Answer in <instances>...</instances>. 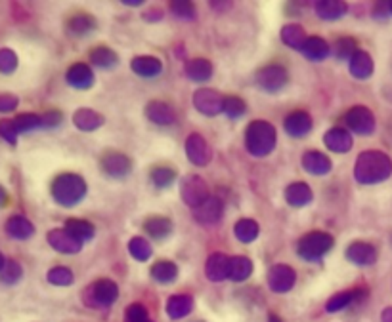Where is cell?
<instances>
[{"label":"cell","mask_w":392,"mask_h":322,"mask_svg":"<svg viewBox=\"0 0 392 322\" xmlns=\"http://www.w3.org/2000/svg\"><path fill=\"white\" fill-rule=\"evenodd\" d=\"M152 14H144V19H148V21H159L161 17H163V12L161 10H150Z\"/></svg>","instance_id":"db71d44e"},{"label":"cell","mask_w":392,"mask_h":322,"mask_svg":"<svg viewBox=\"0 0 392 322\" xmlns=\"http://www.w3.org/2000/svg\"><path fill=\"white\" fill-rule=\"evenodd\" d=\"M96 19L94 16H90L87 12H77L67 19V29L75 37H87L89 32L96 29Z\"/></svg>","instance_id":"836d02e7"},{"label":"cell","mask_w":392,"mask_h":322,"mask_svg":"<svg viewBox=\"0 0 392 322\" xmlns=\"http://www.w3.org/2000/svg\"><path fill=\"white\" fill-rule=\"evenodd\" d=\"M323 143L331 153H337V155H344L348 151L353 149V134L346 130V128H341V126H333L329 128L326 135H323Z\"/></svg>","instance_id":"d6986e66"},{"label":"cell","mask_w":392,"mask_h":322,"mask_svg":"<svg viewBox=\"0 0 392 322\" xmlns=\"http://www.w3.org/2000/svg\"><path fill=\"white\" fill-rule=\"evenodd\" d=\"M228 267H230V256L222 252H213L205 263V276L211 283H222L228 278Z\"/></svg>","instance_id":"603a6c76"},{"label":"cell","mask_w":392,"mask_h":322,"mask_svg":"<svg viewBox=\"0 0 392 322\" xmlns=\"http://www.w3.org/2000/svg\"><path fill=\"white\" fill-rule=\"evenodd\" d=\"M125 322H150V313L142 303H132L125 311Z\"/></svg>","instance_id":"7dc6e473"},{"label":"cell","mask_w":392,"mask_h":322,"mask_svg":"<svg viewBox=\"0 0 392 322\" xmlns=\"http://www.w3.org/2000/svg\"><path fill=\"white\" fill-rule=\"evenodd\" d=\"M301 166H303L304 172L312 173V176H328L333 170L331 158L326 153L316 149H310L304 153L303 157H301Z\"/></svg>","instance_id":"ac0fdd59"},{"label":"cell","mask_w":392,"mask_h":322,"mask_svg":"<svg viewBox=\"0 0 392 322\" xmlns=\"http://www.w3.org/2000/svg\"><path fill=\"white\" fill-rule=\"evenodd\" d=\"M8 202V195H6V191L0 187V206H4Z\"/></svg>","instance_id":"9f6ffc18"},{"label":"cell","mask_w":392,"mask_h":322,"mask_svg":"<svg viewBox=\"0 0 392 322\" xmlns=\"http://www.w3.org/2000/svg\"><path fill=\"white\" fill-rule=\"evenodd\" d=\"M48 244L60 254H65V256H73V254H79L82 250V244L79 238L67 231V229H52L48 233Z\"/></svg>","instance_id":"9a60e30c"},{"label":"cell","mask_w":392,"mask_h":322,"mask_svg":"<svg viewBox=\"0 0 392 322\" xmlns=\"http://www.w3.org/2000/svg\"><path fill=\"white\" fill-rule=\"evenodd\" d=\"M177 170L170 168V166H155L152 172H150V180H152V183L157 189L170 187L177 181Z\"/></svg>","instance_id":"60d3db41"},{"label":"cell","mask_w":392,"mask_h":322,"mask_svg":"<svg viewBox=\"0 0 392 322\" xmlns=\"http://www.w3.org/2000/svg\"><path fill=\"white\" fill-rule=\"evenodd\" d=\"M283 128H285V132H287L291 138L301 140V138H306V135L312 132L314 120L308 111L296 109V111H291L287 117H285V120H283Z\"/></svg>","instance_id":"5bb4252c"},{"label":"cell","mask_w":392,"mask_h":322,"mask_svg":"<svg viewBox=\"0 0 392 322\" xmlns=\"http://www.w3.org/2000/svg\"><path fill=\"white\" fill-rule=\"evenodd\" d=\"M4 265H6V260H4V256L0 254V271L4 269Z\"/></svg>","instance_id":"680465c9"},{"label":"cell","mask_w":392,"mask_h":322,"mask_svg":"<svg viewBox=\"0 0 392 322\" xmlns=\"http://www.w3.org/2000/svg\"><path fill=\"white\" fill-rule=\"evenodd\" d=\"M14 124H16L19 134L33 132V130H37V128H44V126H42V117L33 115V113H29V115H19L17 118H14Z\"/></svg>","instance_id":"bcb514c9"},{"label":"cell","mask_w":392,"mask_h":322,"mask_svg":"<svg viewBox=\"0 0 392 322\" xmlns=\"http://www.w3.org/2000/svg\"><path fill=\"white\" fill-rule=\"evenodd\" d=\"M186 157L195 166H207L213 160V149L207 143V140L199 134L193 132L186 138Z\"/></svg>","instance_id":"7c38bea8"},{"label":"cell","mask_w":392,"mask_h":322,"mask_svg":"<svg viewBox=\"0 0 392 322\" xmlns=\"http://www.w3.org/2000/svg\"><path fill=\"white\" fill-rule=\"evenodd\" d=\"M100 170L112 180H125L132 172V160L121 151H105L100 158Z\"/></svg>","instance_id":"ba28073f"},{"label":"cell","mask_w":392,"mask_h":322,"mask_svg":"<svg viewBox=\"0 0 392 322\" xmlns=\"http://www.w3.org/2000/svg\"><path fill=\"white\" fill-rule=\"evenodd\" d=\"M57 124H62V113L60 111H48L42 115V126L44 128H56Z\"/></svg>","instance_id":"816d5d0a"},{"label":"cell","mask_w":392,"mask_h":322,"mask_svg":"<svg viewBox=\"0 0 392 322\" xmlns=\"http://www.w3.org/2000/svg\"><path fill=\"white\" fill-rule=\"evenodd\" d=\"M128 254L136 261H148L153 256V248L145 236H132L128 240Z\"/></svg>","instance_id":"ab89813d"},{"label":"cell","mask_w":392,"mask_h":322,"mask_svg":"<svg viewBox=\"0 0 392 322\" xmlns=\"http://www.w3.org/2000/svg\"><path fill=\"white\" fill-rule=\"evenodd\" d=\"M65 80L75 90H90L96 82V77H94L92 67L87 63H73L65 73Z\"/></svg>","instance_id":"2e32d148"},{"label":"cell","mask_w":392,"mask_h":322,"mask_svg":"<svg viewBox=\"0 0 392 322\" xmlns=\"http://www.w3.org/2000/svg\"><path fill=\"white\" fill-rule=\"evenodd\" d=\"M0 134H2V138H4L6 142L16 143L19 132H17L14 120H2V122H0Z\"/></svg>","instance_id":"f907efd6"},{"label":"cell","mask_w":392,"mask_h":322,"mask_svg":"<svg viewBox=\"0 0 392 322\" xmlns=\"http://www.w3.org/2000/svg\"><path fill=\"white\" fill-rule=\"evenodd\" d=\"M224 97L215 88H199L193 92V107L203 117H216L220 113H224Z\"/></svg>","instance_id":"52a82bcc"},{"label":"cell","mask_w":392,"mask_h":322,"mask_svg":"<svg viewBox=\"0 0 392 322\" xmlns=\"http://www.w3.org/2000/svg\"><path fill=\"white\" fill-rule=\"evenodd\" d=\"M268 286L270 290L276 294H287L295 288L296 284V271L287 263H276L272 267L268 269V275H266Z\"/></svg>","instance_id":"8fae6325"},{"label":"cell","mask_w":392,"mask_h":322,"mask_svg":"<svg viewBox=\"0 0 392 322\" xmlns=\"http://www.w3.org/2000/svg\"><path fill=\"white\" fill-rule=\"evenodd\" d=\"M145 117L157 126H170L177 122V111L167 102H150L145 105Z\"/></svg>","instance_id":"44dd1931"},{"label":"cell","mask_w":392,"mask_h":322,"mask_svg":"<svg viewBox=\"0 0 392 322\" xmlns=\"http://www.w3.org/2000/svg\"><path fill=\"white\" fill-rule=\"evenodd\" d=\"M87 191H89V185L84 178L73 172L60 173L50 187L52 198L64 208H73L79 205L80 200L87 197Z\"/></svg>","instance_id":"3957f363"},{"label":"cell","mask_w":392,"mask_h":322,"mask_svg":"<svg viewBox=\"0 0 392 322\" xmlns=\"http://www.w3.org/2000/svg\"><path fill=\"white\" fill-rule=\"evenodd\" d=\"M335 246V238L326 233V231H310L299 238L296 243V254L299 258L310 263H318L321 261L329 252Z\"/></svg>","instance_id":"277c9868"},{"label":"cell","mask_w":392,"mask_h":322,"mask_svg":"<svg viewBox=\"0 0 392 322\" xmlns=\"http://www.w3.org/2000/svg\"><path fill=\"white\" fill-rule=\"evenodd\" d=\"M89 57H90V63L98 67V69H105V71H109L113 69L117 63H119V55L113 52L112 48L107 46H96L92 48L89 52Z\"/></svg>","instance_id":"e575fe53"},{"label":"cell","mask_w":392,"mask_h":322,"mask_svg":"<svg viewBox=\"0 0 392 322\" xmlns=\"http://www.w3.org/2000/svg\"><path fill=\"white\" fill-rule=\"evenodd\" d=\"M312 189L304 181H295V183H289L285 187V202L293 208H304V206L312 202Z\"/></svg>","instance_id":"d4e9b609"},{"label":"cell","mask_w":392,"mask_h":322,"mask_svg":"<svg viewBox=\"0 0 392 322\" xmlns=\"http://www.w3.org/2000/svg\"><path fill=\"white\" fill-rule=\"evenodd\" d=\"M278 145V132L268 120H253L245 130V149L251 157L265 158L272 155Z\"/></svg>","instance_id":"7a4b0ae2"},{"label":"cell","mask_w":392,"mask_h":322,"mask_svg":"<svg viewBox=\"0 0 392 322\" xmlns=\"http://www.w3.org/2000/svg\"><path fill=\"white\" fill-rule=\"evenodd\" d=\"M383 322H392V307L383 311Z\"/></svg>","instance_id":"11a10c76"},{"label":"cell","mask_w":392,"mask_h":322,"mask_svg":"<svg viewBox=\"0 0 392 322\" xmlns=\"http://www.w3.org/2000/svg\"><path fill=\"white\" fill-rule=\"evenodd\" d=\"M0 278H2V283L16 284L21 278V265L16 261H6L4 269L0 271Z\"/></svg>","instance_id":"c3c4849f"},{"label":"cell","mask_w":392,"mask_h":322,"mask_svg":"<svg viewBox=\"0 0 392 322\" xmlns=\"http://www.w3.org/2000/svg\"><path fill=\"white\" fill-rule=\"evenodd\" d=\"M180 197L193 210V208L203 205L211 197V193H208V185L203 178L195 176V173H190L180 183Z\"/></svg>","instance_id":"9c48e42d"},{"label":"cell","mask_w":392,"mask_h":322,"mask_svg":"<svg viewBox=\"0 0 392 322\" xmlns=\"http://www.w3.org/2000/svg\"><path fill=\"white\" fill-rule=\"evenodd\" d=\"M253 275V261L247 256H230L228 278L232 283H245Z\"/></svg>","instance_id":"1f68e13d"},{"label":"cell","mask_w":392,"mask_h":322,"mask_svg":"<svg viewBox=\"0 0 392 322\" xmlns=\"http://www.w3.org/2000/svg\"><path fill=\"white\" fill-rule=\"evenodd\" d=\"M256 86L268 94H278L289 84V73L281 63H268L256 71Z\"/></svg>","instance_id":"8992f818"},{"label":"cell","mask_w":392,"mask_h":322,"mask_svg":"<svg viewBox=\"0 0 392 322\" xmlns=\"http://www.w3.org/2000/svg\"><path fill=\"white\" fill-rule=\"evenodd\" d=\"M281 37V42L285 44V46L293 48V50H303L304 42H306V32H304V27L299 23H287L283 25V29L280 32Z\"/></svg>","instance_id":"8d00e7d4"},{"label":"cell","mask_w":392,"mask_h":322,"mask_svg":"<svg viewBox=\"0 0 392 322\" xmlns=\"http://www.w3.org/2000/svg\"><path fill=\"white\" fill-rule=\"evenodd\" d=\"M73 124L77 126L80 132H94L105 124V118L98 111L82 107V109H77L73 113Z\"/></svg>","instance_id":"484cf974"},{"label":"cell","mask_w":392,"mask_h":322,"mask_svg":"<svg viewBox=\"0 0 392 322\" xmlns=\"http://www.w3.org/2000/svg\"><path fill=\"white\" fill-rule=\"evenodd\" d=\"M17 55L12 50H0V71L4 75L16 71Z\"/></svg>","instance_id":"681fc988"},{"label":"cell","mask_w":392,"mask_h":322,"mask_svg":"<svg viewBox=\"0 0 392 322\" xmlns=\"http://www.w3.org/2000/svg\"><path fill=\"white\" fill-rule=\"evenodd\" d=\"M184 75L192 82H207L215 75V67L207 57H192L184 65Z\"/></svg>","instance_id":"cb8c5ba5"},{"label":"cell","mask_w":392,"mask_h":322,"mask_svg":"<svg viewBox=\"0 0 392 322\" xmlns=\"http://www.w3.org/2000/svg\"><path fill=\"white\" fill-rule=\"evenodd\" d=\"M65 229L71 233L75 238H79L80 243H89L96 236V227L87 220H79V218H69L65 221Z\"/></svg>","instance_id":"74e56055"},{"label":"cell","mask_w":392,"mask_h":322,"mask_svg":"<svg viewBox=\"0 0 392 322\" xmlns=\"http://www.w3.org/2000/svg\"><path fill=\"white\" fill-rule=\"evenodd\" d=\"M17 107V97L10 94H0V113H10Z\"/></svg>","instance_id":"f5cc1de1"},{"label":"cell","mask_w":392,"mask_h":322,"mask_svg":"<svg viewBox=\"0 0 392 322\" xmlns=\"http://www.w3.org/2000/svg\"><path fill=\"white\" fill-rule=\"evenodd\" d=\"M130 69L142 79H157L163 73V61L155 55H136L130 61Z\"/></svg>","instance_id":"7402d4cb"},{"label":"cell","mask_w":392,"mask_h":322,"mask_svg":"<svg viewBox=\"0 0 392 322\" xmlns=\"http://www.w3.org/2000/svg\"><path fill=\"white\" fill-rule=\"evenodd\" d=\"M346 260L358 267H369L377 261V248L366 240H356L346 248Z\"/></svg>","instance_id":"e0dca14e"},{"label":"cell","mask_w":392,"mask_h":322,"mask_svg":"<svg viewBox=\"0 0 392 322\" xmlns=\"http://www.w3.org/2000/svg\"><path fill=\"white\" fill-rule=\"evenodd\" d=\"M48 283L54 284V286H71L73 281H75V275L69 267H64V265H57V267H52L48 271Z\"/></svg>","instance_id":"ee69618b"},{"label":"cell","mask_w":392,"mask_h":322,"mask_svg":"<svg viewBox=\"0 0 392 322\" xmlns=\"http://www.w3.org/2000/svg\"><path fill=\"white\" fill-rule=\"evenodd\" d=\"M144 231L152 240H165L172 233V221L165 216H150L144 221Z\"/></svg>","instance_id":"f1b7e54d"},{"label":"cell","mask_w":392,"mask_h":322,"mask_svg":"<svg viewBox=\"0 0 392 322\" xmlns=\"http://www.w3.org/2000/svg\"><path fill=\"white\" fill-rule=\"evenodd\" d=\"M348 12V6L343 0H321L316 2V16L323 21H337Z\"/></svg>","instance_id":"4dcf8cb0"},{"label":"cell","mask_w":392,"mask_h":322,"mask_svg":"<svg viewBox=\"0 0 392 322\" xmlns=\"http://www.w3.org/2000/svg\"><path fill=\"white\" fill-rule=\"evenodd\" d=\"M268 322H283V321H281V319H280V316H278V314H274V313H272V314H270V316H268Z\"/></svg>","instance_id":"6f0895ef"},{"label":"cell","mask_w":392,"mask_h":322,"mask_svg":"<svg viewBox=\"0 0 392 322\" xmlns=\"http://www.w3.org/2000/svg\"><path fill=\"white\" fill-rule=\"evenodd\" d=\"M247 113V103L238 95H226L224 97V115L232 120H238Z\"/></svg>","instance_id":"7bdbcfd3"},{"label":"cell","mask_w":392,"mask_h":322,"mask_svg":"<svg viewBox=\"0 0 392 322\" xmlns=\"http://www.w3.org/2000/svg\"><path fill=\"white\" fill-rule=\"evenodd\" d=\"M366 298H368V290H366V288H354V290L339 292V294H335V296H331V298L328 299L326 311H328V313H339V311H343L346 307L354 305V303H358V301H364Z\"/></svg>","instance_id":"ffe728a7"},{"label":"cell","mask_w":392,"mask_h":322,"mask_svg":"<svg viewBox=\"0 0 392 322\" xmlns=\"http://www.w3.org/2000/svg\"><path fill=\"white\" fill-rule=\"evenodd\" d=\"M301 54L310 61H323L331 55V46L321 37H308L304 42Z\"/></svg>","instance_id":"f546056e"},{"label":"cell","mask_w":392,"mask_h":322,"mask_svg":"<svg viewBox=\"0 0 392 322\" xmlns=\"http://www.w3.org/2000/svg\"><path fill=\"white\" fill-rule=\"evenodd\" d=\"M392 173V160L381 151H366L356 158L354 178L362 185L381 183Z\"/></svg>","instance_id":"6da1fadb"},{"label":"cell","mask_w":392,"mask_h":322,"mask_svg":"<svg viewBox=\"0 0 392 322\" xmlns=\"http://www.w3.org/2000/svg\"><path fill=\"white\" fill-rule=\"evenodd\" d=\"M233 235L243 244L255 243L258 235H260V225H258V221L251 220V218H241L233 225Z\"/></svg>","instance_id":"d590c367"},{"label":"cell","mask_w":392,"mask_h":322,"mask_svg":"<svg viewBox=\"0 0 392 322\" xmlns=\"http://www.w3.org/2000/svg\"><path fill=\"white\" fill-rule=\"evenodd\" d=\"M119 298V286L109 281V278H100L92 283L82 294L84 303L92 309H105L112 307Z\"/></svg>","instance_id":"5b68a950"},{"label":"cell","mask_w":392,"mask_h":322,"mask_svg":"<svg viewBox=\"0 0 392 322\" xmlns=\"http://www.w3.org/2000/svg\"><path fill=\"white\" fill-rule=\"evenodd\" d=\"M150 275L155 283L172 284L178 278V265L170 260L155 261L150 269Z\"/></svg>","instance_id":"d6a6232c"},{"label":"cell","mask_w":392,"mask_h":322,"mask_svg":"<svg viewBox=\"0 0 392 322\" xmlns=\"http://www.w3.org/2000/svg\"><path fill=\"white\" fill-rule=\"evenodd\" d=\"M331 52H333L339 59H350V57L358 52L356 40L350 39V37H341V39L335 42V46L331 48Z\"/></svg>","instance_id":"f6af8a7d"},{"label":"cell","mask_w":392,"mask_h":322,"mask_svg":"<svg viewBox=\"0 0 392 322\" xmlns=\"http://www.w3.org/2000/svg\"><path fill=\"white\" fill-rule=\"evenodd\" d=\"M6 231H8L10 236H14L17 240H27L35 233V227H33L31 221L24 216H12L6 223Z\"/></svg>","instance_id":"f35d334b"},{"label":"cell","mask_w":392,"mask_h":322,"mask_svg":"<svg viewBox=\"0 0 392 322\" xmlns=\"http://www.w3.org/2000/svg\"><path fill=\"white\" fill-rule=\"evenodd\" d=\"M192 212L193 220L197 221V223L205 225V227H211V225L220 223V220H222V216H224V202H222V198L211 195L203 205L193 208Z\"/></svg>","instance_id":"4fadbf2b"},{"label":"cell","mask_w":392,"mask_h":322,"mask_svg":"<svg viewBox=\"0 0 392 322\" xmlns=\"http://www.w3.org/2000/svg\"><path fill=\"white\" fill-rule=\"evenodd\" d=\"M168 12L178 19H184V21H192L197 17V10L193 6L192 2L188 0H178V2H170L168 4Z\"/></svg>","instance_id":"b9f144b4"},{"label":"cell","mask_w":392,"mask_h":322,"mask_svg":"<svg viewBox=\"0 0 392 322\" xmlns=\"http://www.w3.org/2000/svg\"><path fill=\"white\" fill-rule=\"evenodd\" d=\"M373 69H375L373 59H371V55H369L368 52H364V50H358V52L348 59V71H350L354 79H369V77L373 75Z\"/></svg>","instance_id":"4316f807"},{"label":"cell","mask_w":392,"mask_h":322,"mask_svg":"<svg viewBox=\"0 0 392 322\" xmlns=\"http://www.w3.org/2000/svg\"><path fill=\"white\" fill-rule=\"evenodd\" d=\"M391 10H392V4H391Z\"/></svg>","instance_id":"91938a15"},{"label":"cell","mask_w":392,"mask_h":322,"mask_svg":"<svg viewBox=\"0 0 392 322\" xmlns=\"http://www.w3.org/2000/svg\"><path fill=\"white\" fill-rule=\"evenodd\" d=\"M344 122L348 126V132H353V134L371 135L375 132V117L364 105H354L353 109L346 111Z\"/></svg>","instance_id":"30bf717a"},{"label":"cell","mask_w":392,"mask_h":322,"mask_svg":"<svg viewBox=\"0 0 392 322\" xmlns=\"http://www.w3.org/2000/svg\"><path fill=\"white\" fill-rule=\"evenodd\" d=\"M165 311L172 321H180L193 311V298L190 294H175L167 299Z\"/></svg>","instance_id":"83f0119b"}]
</instances>
